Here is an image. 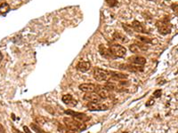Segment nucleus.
<instances>
[{"label": "nucleus", "mask_w": 178, "mask_h": 133, "mask_svg": "<svg viewBox=\"0 0 178 133\" xmlns=\"http://www.w3.org/2000/svg\"><path fill=\"white\" fill-rule=\"evenodd\" d=\"M149 1H153V0H149Z\"/></svg>", "instance_id": "31"}, {"label": "nucleus", "mask_w": 178, "mask_h": 133, "mask_svg": "<svg viewBox=\"0 0 178 133\" xmlns=\"http://www.w3.org/2000/svg\"><path fill=\"white\" fill-rule=\"evenodd\" d=\"M130 27H131V26H130ZM130 27L128 26V25H127V24H123V28L125 29V30H126L127 32H128V33L132 34L131 32H130V31H131V29H132V28L130 29Z\"/></svg>", "instance_id": "26"}, {"label": "nucleus", "mask_w": 178, "mask_h": 133, "mask_svg": "<svg viewBox=\"0 0 178 133\" xmlns=\"http://www.w3.org/2000/svg\"><path fill=\"white\" fill-rule=\"evenodd\" d=\"M31 128L32 129V131H34L36 133H47L46 131H44L38 125L35 124V123H31Z\"/></svg>", "instance_id": "19"}, {"label": "nucleus", "mask_w": 178, "mask_h": 133, "mask_svg": "<svg viewBox=\"0 0 178 133\" xmlns=\"http://www.w3.org/2000/svg\"><path fill=\"white\" fill-rule=\"evenodd\" d=\"M66 127L71 131H84L86 129V125L84 123L80 122L77 119L70 118V117H66L63 119Z\"/></svg>", "instance_id": "1"}, {"label": "nucleus", "mask_w": 178, "mask_h": 133, "mask_svg": "<svg viewBox=\"0 0 178 133\" xmlns=\"http://www.w3.org/2000/svg\"><path fill=\"white\" fill-rule=\"evenodd\" d=\"M161 90H157V91H154V93H153V96L155 97V98H160V96H161Z\"/></svg>", "instance_id": "24"}, {"label": "nucleus", "mask_w": 178, "mask_h": 133, "mask_svg": "<svg viewBox=\"0 0 178 133\" xmlns=\"http://www.w3.org/2000/svg\"><path fill=\"white\" fill-rule=\"evenodd\" d=\"M96 91L102 99H107L110 97V91H108L104 86H97Z\"/></svg>", "instance_id": "11"}, {"label": "nucleus", "mask_w": 178, "mask_h": 133, "mask_svg": "<svg viewBox=\"0 0 178 133\" xmlns=\"http://www.w3.org/2000/svg\"><path fill=\"white\" fill-rule=\"evenodd\" d=\"M79 89L84 92H95L96 91L97 86L94 83H82L79 86Z\"/></svg>", "instance_id": "8"}, {"label": "nucleus", "mask_w": 178, "mask_h": 133, "mask_svg": "<svg viewBox=\"0 0 178 133\" xmlns=\"http://www.w3.org/2000/svg\"><path fill=\"white\" fill-rule=\"evenodd\" d=\"M13 132H14V133H22V132H21L20 131L16 130L15 128H13Z\"/></svg>", "instance_id": "30"}, {"label": "nucleus", "mask_w": 178, "mask_h": 133, "mask_svg": "<svg viewBox=\"0 0 178 133\" xmlns=\"http://www.w3.org/2000/svg\"><path fill=\"white\" fill-rule=\"evenodd\" d=\"M110 51L112 55H114L115 57H119V58L124 57L127 53V49L120 45H112L110 46Z\"/></svg>", "instance_id": "4"}, {"label": "nucleus", "mask_w": 178, "mask_h": 133, "mask_svg": "<svg viewBox=\"0 0 178 133\" xmlns=\"http://www.w3.org/2000/svg\"><path fill=\"white\" fill-rule=\"evenodd\" d=\"M156 26L158 28V30L159 32L161 34V35H167L171 32V29H172V25L169 21V19L167 17L162 19L160 20H158L157 23H156Z\"/></svg>", "instance_id": "2"}, {"label": "nucleus", "mask_w": 178, "mask_h": 133, "mask_svg": "<svg viewBox=\"0 0 178 133\" xmlns=\"http://www.w3.org/2000/svg\"><path fill=\"white\" fill-rule=\"evenodd\" d=\"M23 131H24V133H32L27 126H23Z\"/></svg>", "instance_id": "27"}, {"label": "nucleus", "mask_w": 178, "mask_h": 133, "mask_svg": "<svg viewBox=\"0 0 178 133\" xmlns=\"http://www.w3.org/2000/svg\"><path fill=\"white\" fill-rule=\"evenodd\" d=\"M129 60L131 62H133V63L138 65V66H143V65H144L146 63V59L145 58H144V57H142V56L132 57V58H130Z\"/></svg>", "instance_id": "14"}, {"label": "nucleus", "mask_w": 178, "mask_h": 133, "mask_svg": "<svg viewBox=\"0 0 178 133\" xmlns=\"http://www.w3.org/2000/svg\"><path fill=\"white\" fill-rule=\"evenodd\" d=\"M65 114L70 116H72L73 118H75L79 121H82V122H86V121L90 120V117L87 116L86 115H85L83 113L75 112V111H72V110H66Z\"/></svg>", "instance_id": "5"}, {"label": "nucleus", "mask_w": 178, "mask_h": 133, "mask_svg": "<svg viewBox=\"0 0 178 133\" xmlns=\"http://www.w3.org/2000/svg\"><path fill=\"white\" fill-rule=\"evenodd\" d=\"M62 100H63V102L64 104L70 106V107H75L77 105V100H74L73 97H72V95H70V94L63 95V98H62Z\"/></svg>", "instance_id": "9"}, {"label": "nucleus", "mask_w": 178, "mask_h": 133, "mask_svg": "<svg viewBox=\"0 0 178 133\" xmlns=\"http://www.w3.org/2000/svg\"><path fill=\"white\" fill-rule=\"evenodd\" d=\"M99 51H100L101 55H102L104 58L110 59V58H112V54L111 51L108 50V49H106V48H105L103 45H102L99 46Z\"/></svg>", "instance_id": "16"}, {"label": "nucleus", "mask_w": 178, "mask_h": 133, "mask_svg": "<svg viewBox=\"0 0 178 133\" xmlns=\"http://www.w3.org/2000/svg\"><path fill=\"white\" fill-rule=\"evenodd\" d=\"M0 133H6L5 127H4L1 123H0Z\"/></svg>", "instance_id": "28"}, {"label": "nucleus", "mask_w": 178, "mask_h": 133, "mask_svg": "<svg viewBox=\"0 0 178 133\" xmlns=\"http://www.w3.org/2000/svg\"><path fill=\"white\" fill-rule=\"evenodd\" d=\"M152 104H154V100H149V102H148V103H146V106H147V107H149V106H151Z\"/></svg>", "instance_id": "29"}, {"label": "nucleus", "mask_w": 178, "mask_h": 133, "mask_svg": "<svg viewBox=\"0 0 178 133\" xmlns=\"http://www.w3.org/2000/svg\"><path fill=\"white\" fill-rule=\"evenodd\" d=\"M90 67H91V64L88 61H80L77 64L76 66V68L82 73L87 72L90 69Z\"/></svg>", "instance_id": "10"}, {"label": "nucleus", "mask_w": 178, "mask_h": 133, "mask_svg": "<svg viewBox=\"0 0 178 133\" xmlns=\"http://www.w3.org/2000/svg\"><path fill=\"white\" fill-rule=\"evenodd\" d=\"M110 76H111V79H114V80L125 79V78L128 77V75H125L122 73H118V72H110Z\"/></svg>", "instance_id": "15"}, {"label": "nucleus", "mask_w": 178, "mask_h": 133, "mask_svg": "<svg viewBox=\"0 0 178 133\" xmlns=\"http://www.w3.org/2000/svg\"><path fill=\"white\" fill-rule=\"evenodd\" d=\"M87 108L90 111H105L109 109V107L105 104L101 103H88Z\"/></svg>", "instance_id": "6"}, {"label": "nucleus", "mask_w": 178, "mask_h": 133, "mask_svg": "<svg viewBox=\"0 0 178 133\" xmlns=\"http://www.w3.org/2000/svg\"><path fill=\"white\" fill-rule=\"evenodd\" d=\"M131 27H132L133 29H134L135 32H137V33H146L145 29H144V28L143 27L142 23L139 22V21H137V20L133 21Z\"/></svg>", "instance_id": "12"}, {"label": "nucleus", "mask_w": 178, "mask_h": 133, "mask_svg": "<svg viewBox=\"0 0 178 133\" xmlns=\"http://www.w3.org/2000/svg\"><path fill=\"white\" fill-rule=\"evenodd\" d=\"M119 0H106V3L108 4L109 6L111 7H113V6H116L118 4Z\"/></svg>", "instance_id": "23"}, {"label": "nucleus", "mask_w": 178, "mask_h": 133, "mask_svg": "<svg viewBox=\"0 0 178 133\" xmlns=\"http://www.w3.org/2000/svg\"><path fill=\"white\" fill-rule=\"evenodd\" d=\"M129 49H130V51H132V52H134V53H136V52H139V51H141L140 50V48H139V46L137 45V44H134V45H130Z\"/></svg>", "instance_id": "22"}, {"label": "nucleus", "mask_w": 178, "mask_h": 133, "mask_svg": "<svg viewBox=\"0 0 178 133\" xmlns=\"http://www.w3.org/2000/svg\"><path fill=\"white\" fill-rule=\"evenodd\" d=\"M171 8H172V10L176 14L178 15V4H175V5H172V6H171Z\"/></svg>", "instance_id": "25"}, {"label": "nucleus", "mask_w": 178, "mask_h": 133, "mask_svg": "<svg viewBox=\"0 0 178 133\" xmlns=\"http://www.w3.org/2000/svg\"><path fill=\"white\" fill-rule=\"evenodd\" d=\"M84 100L89 103H98L102 100L97 93L95 92H88L84 96Z\"/></svg>", "instance_id": "7"}, {"label": "nucleus", "mask_w": 178, "mask_h": 133, "mask_svg": "<svg viewBox=\"0 0 178 133\" xmlns=\"http://www.w3.org/2000/svg\"><path fill=\"white\" fill-rule=\"evenodd\" d=\"M141 42H143L144 44H150V43H152V41L150 39H149L148 37H144V36H136Z\"/></svg>", "instance_id": "21"}, {"label": "nucleus", "mask_w": 178, "mask_h": 133, "mask_svg": "<svg viewBox=\"0 0 178 133\" xmlns=\"http://www.w3.org/2000/svg\"><path fill=\"white\" fill-rule=\"evenodd\" d=\"M113 37L115 40L120 41L122 43H128V38L127 36H125L123 34L119 33V32H115L113 35Z\"/></svg>", "instance_id": "17"}, {"label": "nucleus", "mask_w": 178, "mask_h": 133, "mask_svg": "<svg viewBox=\"0 0 178 133\" xmlns=\"http://www.w3.org/2000/svg\"><path fill=\"white\" fill-rule=\"evenodd\" d=\"M35 121H36V122L37 123V124H39V125H43V124H45L46 123V122L47 121L45 117L43 116H37L36 119H35Z\"/></svg>", "instance_id": "20"}, {"label": "nucleus", "mask_w": 178, "mask_h": 133, "mask_svg": "<svg viewBox=\"0 0 178 133\" xmlns=\"http://www.w3.org/2000/svg\"><path fill=\"white\" fill-rule=\"evenodd\" d=\"M10 10V5L7 3H3L0 5V14H5L6 13H8Z\"/></svg>", "instance_id": "18"}, {"label": "nucleus", "mask_w": 178, "mask_h": 133, "mask_svg": "<svg viewBox=\"0 0 178 133\" xmlns=\"http://www.w3.org/2000/svg\"><path fill=\"white\" fill-rule=\"evenodd\" d=\"M110 76V72L99 67H95L94 70V77L96 81L99 82H102L108 79V77Z\"/></svg>", "instance_id": "3"}, {"label": "nucleus", "mask_w": 178, "mask_h": 133, "mask_svg": "<svg viewBox=\"0 0 178 133\" xmlns=\"http://www.w3.org/2000/svg\"><path fill=\"white\" fill-rule=\"evenodd\" d=\"M120 69H125V70H128L130 72H139V71H143V67L139 66H134V65H120L119 66Z\"/></svg>", "instance_id": "13"}]
</instances>
